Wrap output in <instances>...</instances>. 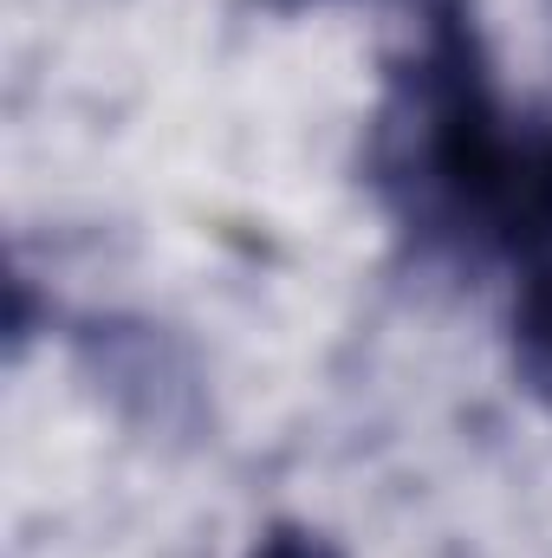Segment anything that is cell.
Returning <instances> with one entry per match:
<instances>
[{"label":"cell","mask_w":552,"mask_h":558,"mask_svg":"<svg viewBox=\"0 0 552 558\" xmlns=\"http://www.w3.org/2000/svg\"><path fill=\"white\" fill-rule=\"evenodd\" d=\"M384 182L422 221L475 234L514 260H552V124L501 111L475 26L455 0L435 7L384 111Z\"/></svg>","instance_id":"obj_1"},{"label":"cell","mask_w":552,"mask_h":558,"mask_svg":"<svg viewBox=\"0 0 552 558\" xmlns=\"http://www.w3.org/2000/svg\"><path fill=\"white\" fill-rule=\"evenodd\" d=\"M514 344H520V371L552 390V260L533 267L520 286V305H514Z\"/></svg>","instance_id":"obj_2"},{"label":"cell","mask_w":552,"mask_h":558,"mask_svg":"<svg viewBox=\"0 0 552 558\" xmlns=\"http://www.w3.org/2000/svg\"><path fill=\"white\" fill-rule=\"evenodd\" d=\"M248 558H345V553H338L325 533H312V526H274Z\"/></svg>","instance_id":"obj_3"}]
</instances>
